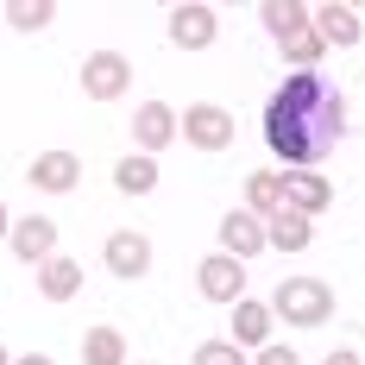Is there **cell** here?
<instances>
[{"label": "cell", "mask_w": 365, "mask_h": 365, "mask_svg": "<svg viewBox=\"0 0 365 365\" xmlns=\"http://www.w3.org/2000/svg\"><path fill=\"white\" fill-rule=\"evenodd\" d=\"M340 139H346V95L328 76L296 70L290 82H277V95L264 101V145L284 158V170H315Z\"/></svg>", "instance_id": "cell-1"}, {"label": "cell", "mask_w": 365, "mask_h": 365, "mask_svg": "<svg viewBox=\"0 0 365 365\" xmlns=\"http://www.w3.org/2000/svg\"><path fill=\"white\" fill-rule=\"evenodd\" d=\"M271 315H284L290 328H322L334 315V284H322V277H284L271 290Z\"/></svg>", "instance_id": "cell-2"}, {"label": "cell", "mask_w": 365, "mask_h": 365, "mask_svg": "<svg viewBox=\"0 0 365 365\" xmlns=\"http://www.w3.org/2000/svg\"><path fill=\"white\" fill-rule=\"evenodd\" d=\"M177 139L195 151H227L233 145V113L220 108V101H195V108L177 113Z\"/></svg>", "instance_id": "cell-3"}, {"label": "cell", "mask_w": 365, "mask_h": 365, "mask_svg": "<svg viewBox=\"0 0 365 365\" xmlns=\"http://www.w3.org/2000/svg\"><path fill=\"white\" fill-rule=\"evenodd\" d=\"M126 88H133V57H120V51L82 57V101H120Z\"/></svg>", "instance_id": "cell-4"}, {"label": "cell", "mask_w": 365, "mask_h": 365, "mask_svg": "<svg viewBox=\"0 0 365 365\" xmlns=\"http://www.w3.org/2000/svg\"><path fill=\"white\" fill-rule=\"evenodd\" d=\"M195 290L208 296V302H220V309L246 302V264L227 258V252H208L202 264H195Z\"/></svg>", "instance_id": "cell-5"}, {"label": "cell", "mask_w": 365, "mask_h": 365, "mask_svg": "<svg viewBox=\"0 0 365 365\" xmlns=\"http://www.w3.org/2000/svg\"><path fill=\"white\" fill-rule=\"evenodd\" d=\"M101 264H108L120 284H139V277L151 271V240L133 233V227H113L108 240H101Z\"/></svg>", "instance_id": "cell-6"}, {"label": "cell", "mask_w": 365, "mask_h": 365, "mask_svg": "<svg viewBox=\"0 0 365 365\" xmlns=\"http://www.w3.org/2000/svg\"><path fill=\"white\" fill-rule=\"evenodd\" d=\"M164 32H170L177 51H208V44L220 38V13H215V6H202V0H189V6H170Z\"/></svg>", "instance_id": "cell-7"}, {"label": "cell", "mask_w": 365, "mask_h": 365, "mask_svg": "<svg viewBox=\"0 0 365 365\" xmlns=\"http://www.w3.org/2000/svg\"><path fill=\"white\" fill-rule=\"evenodd\" d=\"M133 145L145 151V158H158L164 145H177V108L170 101H139L133 108Z\"/></svg>", "instance_id": "cell-8"}, {"label": "cell", "mask_w": 365, "mask_h": 365, "mask_svg": "<svg viewBox=\"0 0 365 365\" xmlns=\"http://www.w3.org/2000/svg\"><path fill=\"white\" fill-rule=\"evenodd\" d=\"M26 182H32L38 195H70L76 182H82V158L76 151H38L32 164H26Z\"/></svg>", "instance_id": "cell-9"}, {"label": "cell", "mask_w": 365, "mask_h": 365, "mask_svg": "<svg viewBox=\"0 0 365 365\" xmlns=\"http://www.w3.org/2000/svg\"><path fill=\"white\" fill-rule=\"evenodd\" d=\"M6 246L38 271L44 258H57V220H51V215H19V220H13V233H6Z\"/></svg>", "instance_id": "cell-10"}, {"label": "cell", "mask_w": 365, "mask_h": 365, "mask_svg": "<svg viewBox=\"0 0 365 365\" xmlns=\"http://www.w3.org/2000/svg\"><path fill=\"white\" fill-rule=\"evenodd\" d=\"M284 208H296V215H328L334 208V182L322 177V170H284Z\"/></svg>", "instance_id": "cell-11"}, {"label": "cell", "mask_w": 365, "mask_h": 365, "mask_svg": "<svg viewBox=\"0 0 365 365\" xmlns=\"http://www.w3.org/2000/svg\"><path fill=\"white\" fill-rule=\"evenodd\" d=\"M220 252L240 258V264H252L264 252V220L246 215V208H233V215H220Z\"/></svg>", "instance_id": "cell-12"}, {"label": "cell", "mask_w": 365, "mask_h": 365, "mask_svg": "<svg viewBox=\"0 0 365 365\" xmlns=\"http://www.w3.org/2000/svg\"><path fill=\"white\" fill-rule=\"evenodd\" d=\"M258 19H264V32L277 38V44H296V38L315 32V6H302V0H264Z\"/></svg>", "instance_id": "cell-13"}, {"label": "cell", "mask_w": 365, "mask_h": 365, "mask_svg": "<svg viewBox=\"0 0 365 365\" xmlns=\"http://www.w3.org/2000/svg\"><path fill=\"white\" fill-rule=\"evenodd\" d=\"M271 328H277L271 302H252V296H246V302H233V334H227V340H233L240 353H258V346H271Z\"/></svg>", "instance_id": "cell-14"}, {"label": "cell", "mask_w": 365, "mask_h": 365, "mask_svg": "<svg viewBox=\"0 0 365 365\" xmlns=\"http://www.w3.org/2000/svg\"><path fill=\"white\" fill-rule=\"evenodd\" d=\"M315 38H322L328 51H353L365 38V26H359L353 6H315Z\"/></svg>", "instance_id": "cell-15"}, {"label": "cell", "mask_w": 365, "mask_h": 365, "mask_svg": "<svg viewBox=\"0 0 365 365\" xmlns=\"http://www.w3.org/2000/svg\"><path fill=\"white\" fill-rule=\"evenodd\" d=\"M309 240H315V220L296 208H277L264 220V246H277V252H309Z\"/></svg>", "instance_id": "cell-16"}, {"label": "cell", "mask_w": 365, "mask_h": 365, "mask_svg": "<svg viewBox=\"0 0 365 365\" xmlns=\"http://www.w3.org/2000/svg\"><path fill=\"white\" fill-rule=\"evenodd\" d=\"M82 290V258H44V264H38V296H44V302H70V296Z\"/></svg>", "instance_id": "cell-17"}, {"label": "cell", "mask_w": 365, "mask_h": 365, "mask_svg": "<svg viewBox=\"0 0 365 365\" xmlns=\"http://www.w3.org/2000/svg\"><path fill=\"white\" fill-rule=\"evenodd\" d=\"M113 189H120V195H151V189H158V158L126 151V158L113 164Z\"/></svg>", "instance_id": "cell-18"}, {"label": "cell", "mask_w": 365, "mask_h": 365, "mask_svg": "<svg viewBox=\"0 0 365 365\" xmlns=\"http://www.w3.org/2000/svg\"><path fill=\"white\" fill-rule=\"evenodd\" d=\"M277 208H284V170H252L246 177V215L271 220Z\"/></svg>", "instance_id": "cell-19"}, {"label": "cell", "mask_w": 365, "mask_h": 365, "mask_svg": "<svg viewBox=\"0 0 365 365\" xmlns=\"http://www.w3.org/2000/svg\"><path fill=\"white\" fill-rule=\"evenodd\" d=\"M82 365H133V359H126V334L108 328V322L88 328V334H82Z\"/></svg>", "instance_id": "cell-20"}, {"label": "cell", "mask_w": 365, "mask_h": 365, "mask_svg": "<svg viewBox=\"0 0 365 365\" xmlns=\"http://www.w3.org/2000/svg\"><path fill=\"white\" fill-rule=\"evenodd\" d=\"M51 19H57L51 0H13V6H6V26H13V32H44Z\"/></svg>", "instance_id": "cell-21"}, {"label": "cell", "mask_w": 365, "mask_h": 365, "mask_svg": "<svg viewBox=\"0 0 365 365\" xmlns=\"http://www.w3.org/2000/svg\"><path fill=\"white\" fill-rule=\"evenodd\" d=\"M189 365H252V353H240V346L220 334V340H202V346L189 353Z\"/></svg>", "instance_id": "cell-22"}, {"label": "cell", "mask_w": 365, "mask_h": 365, "mask_svg": "<svg viewBox=\"0 0 365 365\" xmlns=\"http://www.w3.org/2000/svg\"><path fill=\"white\" fill-rule=\"evenodd\" d=\"M322 51H328V44H322L315 32H309V38H296V44H284V57H290V63H302V70H309V63H315Z\"/></svg>", "instance_id": "cell-23"}, {"label": "cell", "mask_w": 365, "mask_h": 365, "mask_svg": "<svg viewBox=\"0 0 365 365\" xmlns=\"http://www.w3.org/2000/svg\"><path fill=\"white\" fill-rule=\"evenodd\" d=\"M252 365H302V359H296L290 346H277V340H271V346H258V353H252Z\"/></svg>", "instance_id": "cell-24"}, {"label": "cell", "mask_w": 365, "mask_h": 365, "mask_svg": "<svg viewBox=\"0 0 365 365\" xmlns=\"http://www.w3.org/2000/svg\"><path fill=\"white\" fill-rule=\"evenodd\" d=\"M322 365H359V353H353V346H334V353H328Z\"/></svg>", "instance_id": "cell-25"}, {"label": "cell", "mask_w": 365, "mask_h": 365, "mask_svg": "<svg viewBox=\"0 0 365 365\" xmlns=\"http://www.w3.org/2000/svg\"><path fill=\"white\" fill-rule=\"evenodd\" d=\"M13 365H57V359H51V353H19Z\"/></svg>", "instance_id": "cell-26"}, {"label": "cell", "mask_w": 365, "mask_h": 365, "mask_svg": "<svg viewBox=\"0 0 365 365\" xmlns=\"http://www.w3.org/2000/svg\"><path fill=\"white\" fill-rule=\"evenodd\" d=\"M6 233H13V215H6V202H0V240H6Z\"/></svg>", "instance_id": "cell-27"}, {"label": "cell", "mask_w": 365, "mask_h": 365, "mask_svg": "<svg viewBox=\"0 0 365 365\" xmlns=\"http://www.w3.org/2000/svg\"><path fill=\"white\" fill-rule=\"evenodd\" d=\"M0 365H13V353H6V346H0Z\"/></svg>", "instance_id": "cell-28"}]
</instances>
